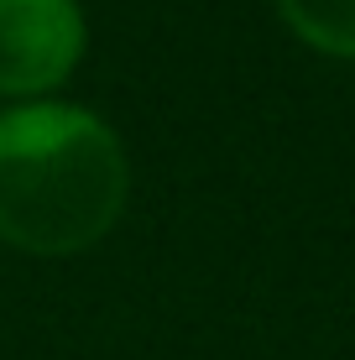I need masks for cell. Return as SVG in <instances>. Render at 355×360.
Segmentation results:
<instances>
[{"instance_id": "cell-1", "label": "cell", "mask_w": 355, "mask_h": 360, "mask_svg": "<svg viewBox=\"0 0 355 360\" xmlns=\"http://www.w3.org/2000/svg\"><path fill=\"white\" fill-rule=\"evenodd\" d=\"M131 167L115 131L79 105L0 115V240L37 256L94 245L120 219Z\"/></svg>"}, {"instance_id": "cell-3", "label": "cell", "mask_w": 355, "mask_h": 360, "mask_svg": "<svg viewBox=\"0 0 355 360\" xmlns=\"http://www.w3.org/2000/svg\"><path fill=\"white\" fill-rule=\"evenodd\" d=\"M283 21L329 58H355V0H277Z\"/></svg>"}, {"instance_id": "cell-2", "label": "cell", "mask_w": 355, "mask_h": 360, "mask_svg": "<svg viewBox=\"0 0 355 360\" xmlns=\"http://www.w3.org/2000/svg\"><path fill=\"white\" fill-rule=\"evenodd\" d=\"M84 53L79 0H0V94H47Z\"/></svg>"}]
</instances>
